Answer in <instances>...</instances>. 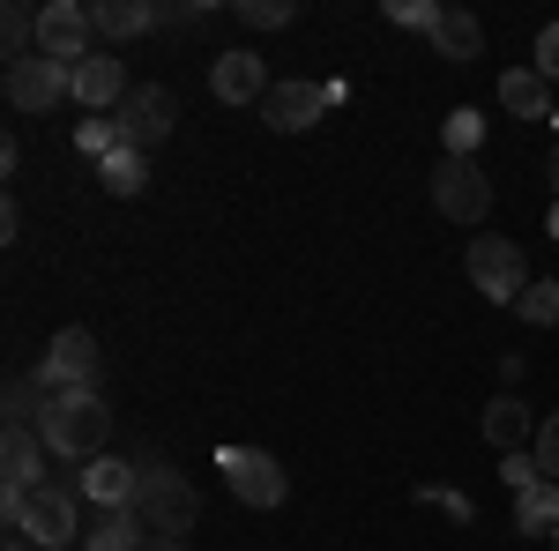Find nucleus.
<instances>
[{
    "mask_svg": "<svg viewBox=\"0 0 559 551\" xmlns=\"http://www.w3.org/2000/svg\"><path fill=\"white\" fill-rule=\"evenodd\" d=\"M463 268H471V284L492 298V306H522V291L537 284V276L522 268V247H515V239H477Z\"/></svg>",
    "mask_w": 559,
    "mask_h": 551,
    "instance_id": "8",
    "label": "nucleus"
},
{
    "mask_svg": "<svg viewBox=\"0 0 559 551\" xmlns=\"http://www.w3.org/2000/svg\"><path fill=\"white\" fill-rule=\"evenodd\" d=\"M530 455H537V469H545V477L559 484V410H552L545 424H537V447H530Z\"/></svg>",
    "mask_w": 559,
    "mask_h": 551,
    "instance_id": "28",
    "label": "nucleus"
},
{
    "mask_svg": "<svg viewBox=\"0 0 559 551\" xmlns=\"http://www.w3.org/2000/svg\"><path fill=\"white\" fill-rule=\"evenodd\" d=\"M128 68H120V60H112V52H90L83 68H75V105H90V112H97V120H105V112H120V105H128Z\"/></svg>",
    "mask_w": 559,
    "mask_h": 551,
    "instance_id": "14",
    "label": "nucleus"
},
{
    "mask_svg": "<svg viewBox=\"0 0 559 551\" xmlns=\"http://www.w3.org/2000/svg\"><path fill=\"white\" fill-rule=\"evenodd\" d=\"M97 366H105L97 336L90 328H60L52 350H45V366H38V381H45V395H68V387H97Z\"/></svg>",
    "mask_w": 559,
    "mask_h": 551,
    "instance_id": "10",
    "label": "nucleus"
},
{
    "mask_svg": "<svg viewBox=\"0 0 559 551\" xmlns=\"http://www.w3.org/2000/svg\"><path fill=\"white\" fill-rule=\"evenodd\" d=\"M552 128H559V105H552Z\"/></svg>",
    "mask_w": 559,
    "mask_h": 551,
    "instance_id": "35",
    "label": "nucleus"
},
{
    "mask_svg": "<svg viewBox=\"0 0 559 551\" xmlns=\"http://www.w3.org/2000/svg\"><path fill=\"white\" fill-rule=\"evenodd\" d=\"M105 395L97 387H68V395H52L38 418V440L45 455H68V463H97L105 455Z\"/></svg>",
    "mask_w": 559,
    "mask_h": 551,
    "instance_id": "1",
    "label": "nucleus"
},
{
    "mask_svg": "<svg viewBox=\"0 0 559 551\" xmlns=\"http://www.w3.org/2000/svg\"><path fill=\"white\" fill-rule=\"evenodd\" d=\"M329 105H336V89H329V83H276L269 97H261V120H269L276 134H306Z\"/></svg>",
    "mask_w": 559,
    "mask_h": 551,
    "instance_id": "11",
    "label": "nucleus"
},
{
    "mask_svg": "<svg viewBox=\"0 0 559 551\" xmlns=\"http://www.w3.org/2000/svg\"><path fill=\"white\" fill-rule=\"evenodd\" d=\"M0 514H8L15 537H31L38 551L83 544V522H75V492H68V484H38L31 500H15V507H0Z\"/></svg>",
    "mask_w": 559,
    "mask_h": 551,
    "instance_id": "3",
    "label": "nucleus"
},
{
    "mask_svg": "<svg viewBox=\"0 0 559 551\" xmlns=\"http://www.w3.org/2000/svg\"><path fill=\"white\" fill-rule=\"evenodd\" d=\"M500 105L515 112V120H552V83L537 75V68H515V75H500Z\"/></svg>",
    "mask_w": 559,
    "mask_h": 551,
    "instance_id": "18",
    "label": "nucleus"
},
{
    "mask_svg": "<svg viewBox=\"0 0 559 551\" xmlns=\"http://www.w3.org/2000/svg\"><path fill=\"white\" fill-rule=\"evenodd\" d=\"M440 142H448V157H477V142H485V120H477L471 105H455V112L440 120Z\"/></svg>",
    "mask_w": 559,
    "mask_h": 551,
    "instance_id": "22",
    "label": "nucleus"
},
{
    "mask_svg": "<svg viewBox=\"0 0 559 551\" xmlns=\"http://www.w3.org/2000/svg\"><path fill=\"white\" fill-rule=\"evenodd\" d=\"M90 31L105 45L142 38V31H157V8H150V0H90Z\"/></svg>",
    "mask_w": 559,
    "mask_h": 551,
    "instance_id": "17",
    "label": "nucleus"
},
{
    "mask_svg": "<svg viewBox=\"0 0 559 551\" xmlns=\"http://www.w3.org/2000/svg\"><path fill=\"white\" fill-rule=\"evenodd\" d=\"M552 239H559V202H552Z\"/></svg>",
    "mask_w": 559,
    "mask_h": 551,
    "instance_id": "34",
    "label": "nucleus"
},
{
    "mask_svg": "<svg viewBox=\"0 0 559 551\" xmlns=\"http://www.w3.org/2000/svg\"><path fill=\"white\" fill-rule=\"evenodd\" d=\"M552 551H559V529H552Z\"/></svg>",
    "mask_w": 559,
    "mask_h": 551,
    "instance_id": "36",
    "label": "nucleus"
},
{
    "mask_svg": "<svg viewBox=\"0 0 559 551\" xmlns=\"http://www.w3.org/2000/svg\"><path fill=\"white\" fill-rule=\"evenodd\" d=\"M179 120V97L173 89H157V83H134L128 89V105L112 112V128H120V149H134V157H150L165 134H173Z\"/></svg>",
    "mask_w": 559,
    "mask_h": 551,
    "instance_id": "6",
    "label": "nucleus"
},
{
    "mask_svg": "<svg viewBox=\"0 0 559 551\" xmlns=\"http://www.w3.org/2000/svg\"><path fill=\"white\" fill-rule=\"evenodd\" d=\"M150 551H179V544H173V537H150Z\"/></svg>",
    "mask_w": 559,
    "mask_h": 551,
    "instance_id": "33",
    "label": "nucleus"
},
{
    "mask_svg": "<svg viewBox=\"0 0 559 551\" xmlns=\"http://www.w3.org/2000/svg\"><path fill=\"white\" fill-rule=\"evenodd\" d=\"M210 89L224 97V105H261L276 83H269V60H261V52H224V60L210 68Z\"/></svg>",
    "mask_w": 559,
    "mask_h": 551,
    "instance_id": "15",
    "label": "nucleus"
},
{
    "mask_svg": "<svg viewBox=\"0 0 559 551\" xmlns=\"http://www.w3.org/2000/svg\"><path fill=\"white\" fill-rule=\"evenodd\" d=\"M68 97H75V68H60V60H45V52L8 60V105H15V112H52V105H68Z\"/></svg>",
    "mask_w": 559,
    "mask_h": 551,
    "instance_id": "7",
    "label": "nucleus"
},
{
    "mask_svg": "<svg viewBox=\"0 0 559 551\" xmlns=\"http://www.w3.org/2000/svg\"><path fill=\"white\" fill-rule=\"evenodd\" d=\"M150 544V529H142V514L120 507V514H97V529H83V551H142Z\"/></svg>",
    "mask_w": 559,
    "mask_h": 551,
    "instance_id": "21",
    "label": "nucleus"
},
{
    "mask_svg": "<svg viewBox=\"0 0 559 551\" xmlns=\"http://www.w3.org/2000/svg\"><path fill=\"white\" fill-rule=\"evenodd\" d=\"M537 75H545V83H559V23H545V31H537Z\"/></svg>",
    "mask_w": 559,
    "mask_h": 551,
    "instance_id": "29",
    "label": "nucleus"
},
{
    "mask_svg": "<svg viewBox=\"0 0 559 551\" xmlns=\"http://www.w3.org/2000/svg\"><path fill=\"white\" fill-rule=\"evenodd\" d=\"M388 23H403V31H426V38H432L440 8H432V0H388Z\"/></svg>",
    "mask_w": 559,
    "mask_h": 551,
    "instance_id": "26",
    "label": "nucleus"
},
{
    "mask_svg": "<svg viewBox=\"0 0 559 551\" xmlns=\"http://www.w3.org/2000/svg\"><path fill=\"white\" fill-rule=\"evenodd\" d=\"M432 209L448 216V224H485V209H492L485 165L477 157H440V171H432Z\"/></svg>",
    "mask_w": 559,
    "mask_h": 551,
    "instance_id": "5",
    "label": "nucleus"
},
{
    "mask_svg": "<svg viewBox=\"0 0 559 551\" xmlns=\"http://www.w3.org/2000/svg\"><path fill=\"white\" fill-rule=\"evenodd\" d=\"M515 529H522V537H552V529H559V484H552V477H537V484H522V492H515Z\"/></svg>",
    "mask_w": 559,
    "mask_h": 551,
    "instance_id": "19",
    "label": "nucleus"
},
{
    "mask_svg": "<svg viewBox=\"0 0 559 551\" xmlns=\"http://www.w3.org/2000/svg\"><path fill=\"white\" fill-rule=\"evenodd\" d=\"M522 321H530V328H559V276H537V284L522 291Z\"/></svg>",
    "mask_w": 559,
    "mask_h": 551,
    "instance_id": "24",
    "label": "nucleus"
},
{
    "mask_svg": "<svg viewBox=\"0 0 559 551\" xmlns=\"http://www.w3.org/2000/svg\"><path fill=\"white\" fill-rule=\"evenodd\" d=\"M432 52H440V60H477V52H485L477 15H463V8H440V23H432Z\"/></svg>",
    "mask_w": 559,
    "mask_h": 551,
    "instance_id": "20",
    "label": "nucleus"
},
{
    "mask_svg": "<svg viewBox=\"0 0 559 551\" xmlns=\"http://www.w3.org/2000/svg\"><path fill=\"white\" fill-rule=\"evenodd\" d=\"M83 492L97 514H120V507H134V492H142V469L134 463H120V455H97V463H83Z\"/></svg>",
    "mask_w": 559,
    "mask_h": 551,
    "instance_id": "13",
    "label": "nucleus"
},
{
    "mask_svg": "<svg viewBox=\"0 0 559 551\" xmlns=\"http://www.w3.org/2000/svg\"><path fill=\"white\" fill-rule=\"evenodd\" d=\"M142 469V492H134V514H142V529L150 537H187L194 522H202V492L179 477V469H165V463H134Z\"/></svg>",
    "mask_w": 559,
    "mask_h": 551,
    "instance_id": "2",
    "label": "nucleus"
},
{
    "mask_svg": "<svg viewBox=\"0 0 559 551\" xmlns=\"http://www.w3.org/2000/svg\"><path fill=\"white\" fill-rule=\"evenodd\" d=\"M45 455H38V432L31 424H8V440H0V507H15V500H31L45 477Z\"/></svg>",
    "mask_w": 559,
    "mask_h": 551,
    "instance_id": "12",
    "label": "nucleus"
},
{
    "mask_svg": "<svg viewBox=\"0 0 559 551\" xmlns=\"http://www.w3.org/2000/svg\"><path fill=\"white\" fill-rule=\"evenodd\" d=\"M97 179H105V194H120V202H128V194H142V179H150V171H142L134 149H120V157H105V165H97Z\"/></svg>",
    "mask_w": 559,
    "mask_h": 551,
    "instance_id": "23",
    "label": "nucleus"
},
{
    "mask_svg": "<svg viewBox=\"0 0 559 551\" xmlns=\"http://www.w3.org/2000/svg\"><path fill=\"white\" fill-rule=\"evenodd\" d=\"M38 52L60 60V68H83L90 52H97V31H90L83 0H45L38 8Z\"/></svg>",
    "mask_w": 559,
    "mask_h": 551,
    "instance_id": "9",
    "label": "nucleus"
},
{
    "mask_svg": "<svg viewBox=\"0 0 559 551\" xmlns=\"http://www.w3.org/2000/svg\"><path fill=\"white\" fill-rule=\"evenodd\" d=\"M75 149L97 157V165H105V157H120V128H112V112H105V120H83V128H75Z\"/></svg>",
    "mask_w": 559,
    "mask_h": 551,
    "instance_id": "25",
    "label": "nucleus"
},
{
    "mask_svg": "<svg viewBox=\"0 0 559 551\" xmlns=\"http://www.w3.org/2000/svg\"><path fill=\"white\" fill-rule=\"evenodd\" d=\"M239 15H247L254 31H284V23H292V0H239Z\"/></svg>",
    "mask_w": 559,
    "mask_h": 551,
    "instance_id": "27",
    "label": "nucleus"
},
{
    "mask_svg": "<svg viewBox=\"0 0 559 551\" xmlns=\"http://www.w3.org/2000/svg\"><path fill=\"white\" fill-rule=\"evenodd\" d=\"M216 477H224V492L247 500V507H284V492H292L284 463L261 455V447H216Z\"/></svg>",
    "mask_w": 559,
    "mask_h": 551,
    "instance_id": "4",
    "label": "nucleus"
},
{
    "mask_svg": "<svg viewBox=\"0 0 559 551\" xmlns=\"http://www.w3.org/2000/svg\"><path fill=\"white\" fill-rule=\"evenodd\" d=\"M545 171H552V187H559V142H552V157H545Z\"/></svg>",
    "mask_w": 559,
    "mask_h": 551,
    "instance_id": "31",
    "label": "nucleus"
},
{
    "mask_svg": "<svg viewBox=\"0 0 559 551\" xmlns=\"http://www.w3.org/2000/svg\"><path fill=\"white\" fill-rule=\"evenodd\" d=\"M537 424L545 418H530L522 395H492V403H485V440H492L500 455H530V447H537Z\"/></svg>",
    "mask_w": 559,
    "mask_h": 551,
    "instance_id": "16",
    "label": "nucleus"
},
{
    "mask_svg": "<svg viewBox=\"0 0 559 551\" xmlns=\"http://www.w3.org/2000/svg\"><path fill=\"white\" fill-rule=\"evenodd\" d=\"M500 477H508V484H537V477H545V469H537V455H500Z\"/></svg>",
    "mask_w": 559,
    "mask_h": 551,
    "instance_id": "30",
    "label": "nucleus"
},
{
    "mask_svg": "<svg viewBox=\"0 0 559 551\" xmlns=\"http://www.w3.org/2000/svg\"><path fill=\"white\" fill-rule=\"evenodd\" d=\"M8 551H38V544H31V537H8Z\"/></svg>",
    "mask_w": 559,
    "mask_h": 551,
    "instance_id": "32",
    "label": "nucleus"
}]
</instances>
